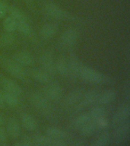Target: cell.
Returning a JSON list of instances; mask_svg holds the SVG:
<instances>
[{
  "instance_id": "1",
  "label": "cell",
  "mask_w": 130,
  "mask_h": 146,
  "mask_svg": "<svg viewBox=\"0 0 130 146\" xmlns=\"http://www.w3.org/2000/svg\"><path fill=\"white\" fill-rule=\"evenodd\" d=\"M0 64L8 72L16 78L23 80L26 78V72L22 66L14 59L0 55Z\"/></svg>"
},
{
  "instance_id": "2",
  "label": "cell",
  "mask_w": 130,
  "mask_h": 146,
  "mask_svg": "<svg viewBox=\"0 0 130 146\" xmlns=\"http://www.w3.org/2000/svg\"><path fill=\"white\" fill-rule=\"evenodd\" d=\"M80 78L89 83H106V82H111V78L108 77L107 75H103V73L94 69V68L88 67V66H83L81 72Z\"/></svg>"
},
{
  "instance_id": "3",
  "label": "cell",
  "mask_w": 130,
  "mask_h": 146,
  "mask_svg": "<svg viewBox=\"0 0 130 146\" xmlns=\"http://www.w3.org/2000/svg\"><path fill=\"white\" fill-rule=\"evenodd\" d=\"M30 100L32 105L44 116L52 114V107L49 103V100L43 94L36 91L33 92L30 95Z\"/></svg>"
},
{
  "instance_id": "4",
  "label": "cell",
  "mask_w": 130,
  "mask_h": 146,
  "mask_svg": "<svg viewBox=\"0 0 130 146\" xmlns=\"http://www.w3.org/2000/svg\"><path fill=\"white\" fill-rule=\"evenodd\" d=\"M43 11L47 16L57 20L72 19L70 14L52 2H46L43 5Z\"/></svg>"
},
{
  "instance_id": "5",
  "label": "cell",
  "mask_w": 130,
  "mask_h": 146,
  "mask_svg": "<svg viewBox=\"0 0 130 146\" xmlns=\"http://www.w3.org/2000/svg\"><path fill=\"white\" fill-rule=\"evenodd\" d=\"M99 94V91L97 89H91L90 91H87L86 93L83 94L79 102L75 106V111H81L85 107L97 102Z\"/></svg>"
},
{
  "instance_id": "6",
  "label": "cell",
  "mask_w": 130,
  "mask_h": 146,
  "mask_svg": "<svg viewBox=\"0 0 130 146\" xmlns=\"http://www.w3.org/2000/svg\"><path fill=\"white\" fill-rule=\"evenodd\" d=\"M130 116V105L128 101L122 103L119 107L117 108V110L113 115L112 119L113 125L116 126L125 121L129 120Z\"/></svg>"
},
{
  "instance_id": "7",
  "label": "cell",
  "mask_w": 130,
  "mask_h": 146,
  "mask_svg": "<svg viewBox=\"0 0 130 146\" xmlns=\"http://www.w3.org/2000/svg\"><path fill=\"white\" fill-rule=\"evenodd\" d=\"M78 35V31L76 28L71 27L66 30L62 33L59 40L60 45L64 48L72 47L77 43Z\"/></svg>"
},
{
  "instance_id": "8",
  "label": "cell",
  "mask_w": 130,
  "mask_h": 146,
  "mask_svg": "<svg viewBox=\"0 0 130 146\" xmlns=\"http://www.w3.org/2000/svg\"><path fill=\"white\" fill-rule=\"evenodd\" d=\"M68 77L73 79H78L80 78L81 72L83 68V64L75 54H71L68 59Z\"/></svg>"
},
{
  "instance_id": "9",
  "label": "cell",
  "mask_w": 130,
  "mask_h": 146,
  "mask_svg": "<svg viewBox=\"0 0 130 146\" xmlns=\"http://www.w3.org/2000/svg\"><path fill=\"white\" fill-rule=\"evenodd\" d=\"M43 94L49 100L57 101L60 100L62 96V88L56 82L50 83L43 88Z\"/></svg>"
},
{
  "instance_id": "10",
  "label": "cell",
  "mask_w": 130,
  "mask_h": 146,
  "mask_svg": "<svg viewBox=\"0 0 130 146\" xmlns=\"http://www.w3.org/2000/svg\"><path fill=\"white\" fill-rule=\"evenodd\" d=\"M40 62L43 70L46 72L50 76L56 75V72L55 67V59L50 51H45L43 52L40 58Z\"/></svg>"
},
{
  "instance_id": "11",
  "label": "cell",
  "mask_w": 130,
  "mask_h": 146,
  "mask_svg": "<svg viewBox=\"0 0 130 146\" xmlns=\"http://www.w3.org/2000/svg\"><path fill=\"white\" fill-rule=\"evenodd\" d=\"M129 133L130 123L128 120L116 125L113 132V139L117 142H124L129 139Z\"/></svg>"
},
{
  "instance_id": "12",
  "label": "cell",
  "mask_w": 130,
  "mask_h": 146,
  "mask_svg": "<svg viewBox=\"0 0 130 146\" xmlns=\"http://www.w3.org/2000/svg\"><path fill=\"white\" fill-rule=\"evenodd\" d=\"M0 84H2L5 91L14 94L18 96L22 94V88L15 82H14L13 80L9 79L8 78L3 76H0Z\"/></svg>"
},
{
  "instance_id": "13",
  "label": "cell",
  "mask_w": 130,
  "mask_h": 146,
  "mask_svg": "<svg viewBox=\"0 0 130 146\" xmlns=\"http://www.w3.org/2000/svg\"><path fill=\"white\" fill-rule=\"evenodd\" d=\"M84 94V90L82 88H76L68 94L64 100V105L67 108L75 107L81 100Z\"/></svg>"
},
{
  "instance_id": "14",
  "label": "cell",
  "mask_w": 130,
  "mask_h": 146,
  "mask_svg": "<svg viewBox=\"0 0 130 146\" xmlns=\"http://www.w3.org/2000/svg\"><path fill=\"white\" fill-rule=\"evenodd\" d=\"M13 59L21 66H32L34 62V57L28 51H19L14 54Z\"/></svg>"
},
{
  "instance_id": "15",
  "label": "cell",
  "mask_w": 130,
  "mask_h": 146,
  "mask_svg": "<svg viewBox=\"0 0 130 146\" xmlns=\"http://www.w3.org/2000/svg\"><path fill=\"white\" fill-rule=\"evenodd\" d=\"M58 25L54 23H47L43 25L40 29V36L44 40H50L56 34L58 31Z\"/></svg>"
},
{
  "instance_id": "16",
  "label": "cell",
  "mask_w": 130,
  "mask_h": 146,
  "mask_svg": "<svg viewBox=\"0 0 130 146\" xmlns=\"http://www.w3.org/2000/svg\"><path fill=\"white\" fill-rule=\"evenodd\" d=\"M6 132L12 139H17L21 134V126L15 118H10L8 120Z\"/></svg>"
},
{
  "instance_id": "17",
  "label": "cell",
  "mask_w": 130,
  "mask_h": 146,
  "mask_svg": "<svg viewBox=\"0 0 130 146\" xmlns=\"http://www.w3.org/2000/svg\"><path fill=\"white\" fill-rule=\"evenodd\" d=\"M56 72L62 77H68V61L66 57L59 56L55 61Z\"/></svg>"
},
{
  "instance_id": "18",
  "label": "cell",
  "mask_w": 130,
  "mask_h": 146,
  "mask_svg": "<svg viewBox=\"0 0 130 146\" xmlns=\"http://www.w3.org/2000/svg\"><path fill=\"white\" fill-rule=\"evenodd\" d=\"M21 122L25 129L28 131H34L37 127L36 119L29 113H24L21 116Z\"/></svg>"
},
{
  "instance_id": "19",
  "label": "cell",
  "mask_w": 130,
  "mask_h": 146,
  "mask_svg": "<svg viewBox=\"0 0 130 146\" xmlns=\"http://www.w3.org/2000/svg\"><path fill=\"white\" fill-rule=\"evenodd\" d=\"M116 98V92L113 90H107L100 94L98 96L97 102L99 105L109 104L110 103L113 102Z\"/></svg>"
},
{
  "instance_id": "20",
  "label": "cell",
  "mask_w": 130,
  "mask_h": 146,
  "mask_svg": "<svg viewBox=\"0 0 130 146\" xmlns=\"http://www.w3.org/2000/svg\"><path fill=\"white\" fill-rule=\"evenodd\" d=\"M31 75L35 81L41 84H48L51 79V76L43 69H34L31 72Z\"/></svg>"
},
{
  "instance_id": "21",
  "label": "cell",
  "mask_w": 130,
  "mask_h": 146,
  "mask_svg": "<svg viewBox=\"0 0 130 146\" xmlns=\"http://www.w3.org/2000/svg\"><path fill=\"white\" fill-rule=\"evenodd\" d=\"M46 135L52 139H65L68 136V133L65 130L54 126L46 129Z\"/></svg>"
},
{
  "instance_id": "22",
  "label": "cell",
  "mask_w": 130,
  "mask_h": 146,
  "mask_svg": "<svg viewBox=\"0 0 130 146\" xmlns=\"http://www.w3.org/2000/svg\"><path fill=\"white\" fill-rule=\"evenodd\" d=\"M10 17L14 18L17 22H23V21H27V18L23 11L20 9H18L15 6H11L8 9Z\"/></svg>"
},
{
  "instance_id": "23",
  "label": "cell",
  "mask_w": 130,
  "mask_h": 146,
  "mask_svg": "<svg viewBox=\"0 0 130 146\" xmlns=\"http://www.w3.org/2000/svg\"><path fill=\"white\" fill-rule=\"evenodd\" d=\"M2 95H3L5 104H7L11 107H16L17 106H18L20 100H19L18 95L9 93L7 91L2 92Z\"/></svg>"
},
{
  "instance_id": "24",
  "label": "cell",
  "mask_w": 130,
  "mask_h": 146,
  "mask_svg": "<svg viewBox=\"0 0 130 146\" xmlns=\"http://www.w3.org/2000/svg\"><path fill=\"white\" fill-rule=\"evenodd\" d=\"M91 120V118L89 113H83L74 119L72 123L73 127L76 128V129H80L84 124H86Z\"/></svg>"
},
{
  "instance_id": "25",
  "label": "cell",
  "mask_w": 130,
  "mask_h": 146,
  "mask_svg": "<svg viewBox=\"0 0 130 146\" xmlns=\"http://www.w3.org/2000/svg\"><path fill=\"white\" fill-rule=\"evenodd\" d=\"M110 141V134L105 131L103 132L94 141L92 146H107Z\"/></svg>"
},
{
  "instance_id": "26",
  "label": "cell",
  "mask_w": 130,
  "mask_h": 146,
  "mask_svg": "<svg viewBox=\"0 0 130 146\" xmlns=\"http://www.w3.org/2000/svg\"><path fill=\"white\" fill-rule=\"evenodd\" d=\"M15 36L11 32H6L0 36V44L2 46H10L15 43Z\"/></svg>"
},
{
  "instance_id": "27",
  "label": "cell",
  "mask_w": 130,
  "mask_h": 146,
  "mask_svg": "<svg viewBox=\"0 0 130 146\" xmlns=\"http://www.w3.org/2000/svg\"><path fill=\"white\" fill-rule=\"evenodd\" d=\"M33 141L34 144H36L40 146H48L50 144L52 139L47 135L37 134L33 137Z\"/></svg>"
},
{
  "instance_id": "28",
  "label": "cell",
  "mask_w": 130,
  "mask_h": 146,
  "mask_svg": "<svg viewBox=\"0 0 130 146\" xmlns=\"http://www.w3.org/2000/svg\"><path fill=\"white\" fill-rule=\"evenodd\" d=\"M96 129H97V128H96L95 123L93 120H91L80 128L81 134L84 136H90L91 135H93Z\"/></svg>"
},
{
  "instance_id": "29",
  "label": "cell",
  "mask_w": 130,
  "mask_h": 146,
  "mask_svg": "<svg viewBox=\"0 0 130 146\" xmlns=\"http://www.w3.org/2000/svg\"><path fill=\"white\" fill-rule=\"evenodd\" d=\"M17 29L20 33L26 36H31L33 34V29L27 21L18 22L17 24Z\"/></svg>"
},
{
  "instance_id": "30",
  "label": "cell",
  "mask_w": 130,
  "mask_h": 146,
  "mask_svg": "<svg viewBox=\"0 0 130 146\" xmlns=\"http://www.w3.org/2000/svg\"><path fill=\"white\" fill-rule=\"evenodd\" d=\"M89 114L91 116V120H96L100 117L106 116V110L102 106H97L91 109Z\"/></svg>"
},
{
  "instance_id": "31",
  "label": "cell",
  "mask_w": 130,
  "mask_h": 146,
  "mask_svg": "<svg viewBox=\"0 0 130 146\" xmlns=\"http://www.w3.org/2000/svg\"><path fill=\"white\" fill-rule=\"evenodd\" d=\"M17 24H18V22L14 18L9 16V17L5 18L4 21H3V27L6 31V32L12 33L17 29Z\"/></svg>"
},
{
  "instance_id": "32",
  "label": "cell",
  "mask_w": 130,
  "mask_h": 146,
  "mask_svg": "<svg viewBox=\"0 0 130 146\" xmlns=\"http://www.w3.org/2000/svg\"><path fill=\"white\" fill-rule=\"evenodd\" d=\"M93 121L95 123L96 128L99 129H102L107 128V125H108V123H109L107 119L106 118V116H103V117H100V118Z\"/></svg>"
},
{
  "instance_id": "33",
  "label": "cell",
  "mask_w": 130,
  "mask_h": 146,
  "mask_svg": "<svg viewBox=\"0 0 130 146\" xmlns=\"http://www.w3.org/2000/svg\"><path fill=\"white\" fill-rule=\"evenodd\" d=\"M8 5L5 2H0V18H4L5 14L8 11Z\"/></svg>"
},
{
  "instance_id": "34",
  "label": "cell",
  "mask_w": 130,
  "mask_h": 146,
  "mask_svg": "<svg viewBox=\"0 0 130 146\" xmlns=\"http://www.w3.org/2000/svg\"><path fill=\"white\" fill-rule=\"evenodd\" d=\"M48 146H67V144L63 139H52Z\"/></svg>"
},
{
  "instance_id": "35",
  "label": "cell",
  "mask_w": 130,
  "mask_h": 146,
  "mask_svg": "<svg viewBox=\"0 0 130 146\" xmlns=\"http://www.w3.org/2000/svg\"><path fill=\"white\" fill-rule=\"evenodd\" d=\"M21 144H22L23 146H34V141H33V139H32L31 137L27 136V135H25V136L23 138Z\"/></svg>"
},
{
  "instance_id": "36",
  "label": "cell",
  "mask_w": 130,
  "mask_h": 146,
  "mask_svg": "<svg viewBox=\"0 0 130 146\" xmlns=\"http://www.w3.org/2000/svg\"><path fill=\"white\" fill-rule=\"evenodd\" d=\"M7 137H8V134L6 131L4 129L0 127V143L5 142L7 140Z\"/></svg>"
},
{
  "instance_id": "37",
  "label": "cell",
  "mask_w": 130,
  "mask_h": 146,
  "mask_svg": "<svg viewBox=\"0 0 130 146\" xmlns=\"http://www.w3.org/2000/svg\"><path fill=\"white\" fill-rule=\"evenodd\" d=\"M123 91H124V94H125V96L126 97V98L129 99L130 96V82L129 81H127L124 84Z\"/></svg>"
},
{
  "instance_id": "38",
  "label": "cell",
  "mask_w": 130,
  "mask_h": 146,
  "mask_svg": "<svg viewBox=\"0 0 130 146\" xmlns=\"http://www.w3.org/2000/svg\"><path fill=\"white\" fill-rule=\"evenodd\" d=\"M5 105L4 99H3V95H2V92L0 91V107H3Z\"/></svg>"
},
{
  "instance_id": "39",
  "label": "cell",
  "mask_w": 130,
  "mask_h": 146,
  "mask_svg": "<svg viewBox=\"0 0 130 146\" xmlns=\"http://www.w3.org/2000/svg\"><path fill=\"white\" fill-rule=\"evenodd\" d=\"M14 146H23L22 144H21V142H16L15 145H14Z\"/></svg>"
},
{
  "instance_id": "40",
  "label": "cell",
  "mask_w": 130,
  "mask_h": 146,
  "mask_svg": "<svg viewBox=\"0 0 130 146\" xmlns=\"http://www.w3.org/2000/svg\"><path fill=\"white\" fill-rule=\"evenodd\" d=\"M2 123V116H1V115H0V125Z\"/></svg>"
},
{
  "instance_id": "41",
  "label": "cell",
  "mask_w": 130,
  "mask_h": 146,
  "mask_svg": "<svg viewBox=\"0 0 130 146\" xmlns=\"http://www.w3.org/2000/svg\"><path fill=\"white\" fill-rule=\"evenodd\" d=\"M73 146H84L83 145H82V144H77V145H75Z\"/></svg>"
},
{
  "instance_id": "42",
  "label": "cell",
  "mask_w": 130,
  "mask_h": 146,
  "mask_svg": "<svg viewBox=\"0 0 130 146\" xmlns=\"http://www.w3.org/2000/svg\"><path fill=\"white\" fill-rule=\"evenodd\" d=\"M25 2H31V0H25Z\"/></svg>"
},
{
  "instance_id": "43",
  "label": "cell",
  "mask_w": 130,
  "mask_h": 146,
  "mask_svg": "<svg viewBox=\"0 0 130 146\" xmlns=\"http://www.w3.org/2000/svg\"><path fill=\"white\" fill-rule=\"evenodd\" d=\"M34 146H40V145H36V144H34Z\"/></svg>"
},
{
  "instance_id": "44",
  "label": "cell",
  "mask_w": 130,
  "mask_h": 146,
  "mask_svg": "<svg viewBox=\"0 0 130 146\" xmlns=\"http://www.w3.org/2000/svg\"><path fill=\"white\" fill-rule=\"evenodd\" d=\"M0 146H6V145H0Z\"/></svg>"
}]
</instances>
